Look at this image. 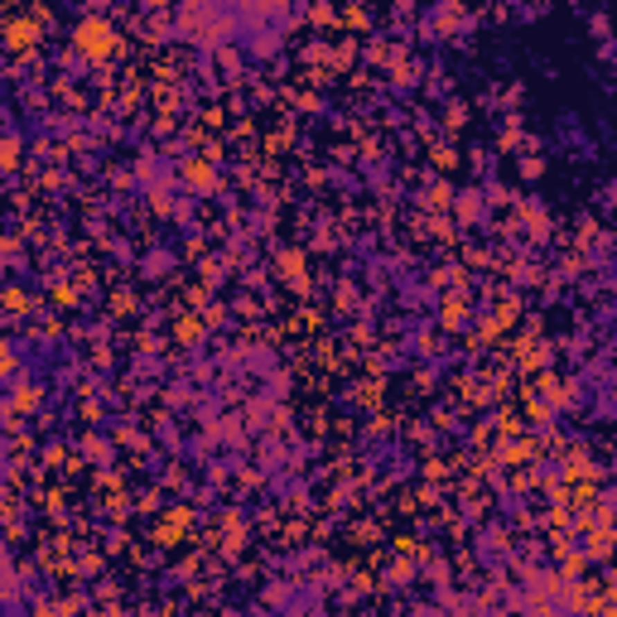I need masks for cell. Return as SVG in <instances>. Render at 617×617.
Segmentation results:
<instances>
[{
    "mask_svg": "<svg viewBox=\"0 0 617 617\" xmlns=\"http://www.w3.org/2000/svg\"><path fill=\"white\" fill-rule=\"evenodd\" d=\"M78 39H82V48H87V53H97V58L111 48V29H107V24H97V19H92V24H82V29H78Z\"/></svg>",
    "mask_w": 617,
    "mask_h": 617,
    "instance_id": "obj_1",
    "label": "cell"
}]
</instances>
